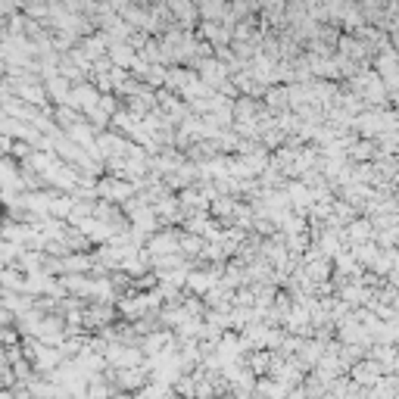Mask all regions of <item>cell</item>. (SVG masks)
Listing matches in <instances>:
<instances>
[{"instance_id": "obj_1", "label": "cell", "mask_w": 399, "mask_h": 399, "mask_svg": "<svg viewBox=\"0 0 399 399\" xmlns=\"http://www.w3.org/2000/svg\"><path fill=\"white\" fill-rule=\"evenodd\" d=\"M384 374V368L377 365L374 359H368V355H362L359 362H353L350 365V381L355 384V387H372V384H377V377Z\"/></svg>"}, {"instance_id": "obj_2", "label": "cell", "mask_w": 399, "mask_h": 399, "mask_svg": "<svg viewBox=\"0 0 399 399\" xmlns=\"http://www.w3.org/2000/svg\"><path fill=\"white\" fill-rule=\"evenodd\" d=\"M0 399H16V396H13L10 387H4V390H0Z\"/></svg>"}, {"instance_id": "obj_3", "label": "cell", "mask_w": 399, "mask_h": 399, "mask_svg": "<svg viewBox=\"0 0 399 399\" xmlns=\"http://www.w3.org/2000/svg\"><path fill=\"white\" fill-rule=\"evenodd\" d=\"M0 231H4V215H0Z\"/></svg>"}]
</instances>
